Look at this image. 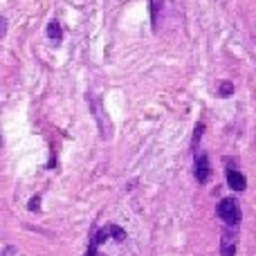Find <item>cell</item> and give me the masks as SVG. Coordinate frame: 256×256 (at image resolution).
<instances>
[{
	"mask_svg": "<svg viewBox=\"0 0 256 256\" xmlns=\"http://www.w3.org/2000/svg\"><path fill=\"white\" fill-rule=\"evenodd\" d=\"M238 227H227L220 234V256H236V248H238Z\"/></svg>",
	"mask_w": 256,
	"mask_h": 256,
	"instance_id": "obj_3",
	"label": "cell"
},
{
	"mask_svg": "<svg viewBox=\"0 0 256 256\" xmlns=\"http://www.w3.org/2000/svg\"><path fill=\"white\" fill-rule=\"evenodd\" d=\"M216 214L227 227H238L243 220V214H240V204L236 198H222L216 207Z\"/></svg>",
	"mask_w": 256,
	"mask_h": 256,
	"instance_id": "obj_2",
	"label": "cell"
},
{
	"mask_svg": "<svg viewBox=\"0 0 256 256\" xmlns=\"http://www.w3.org/2000/svg\"><path fill=\"white\" fill-rule=\"evenodd\" d=\"M162 4L164 0H150V20H153V30H158V20L162 14Z\"/></svg>",
	"mask_w": 256,
	"mask_h": 256,
	"instance_id": "obj_6",
	"label": "cell"
},
{
	"mask_svg": "<svg viewBox=\"0 0 256 256\" xmlns=\"http://www.w3.org/2000/svg\"><path fill=\"white\" fill-rule=\"evenodd\" d=\"M106 238H117V240H124L126 238V232L117 225H106L102 230H92L90 234V243H88V252L86 256H97V248L104 243Z\"/></svg>",
	"mask_w": 256,
	"mask_h": 256,
	"instance_id": "obj_1",
	"label": "cell"
},
{
	"mask_svg": "<svg viewBox=\"0 0 256 256\" xmlns=\"http://www.w3.org/2000/svg\"><path fill=\"white\" fill-rule=\"evenodd\" d=\"M48 36L54 40V43H61V25H58V20H50Z\"/></svg>",
	"mask_w": 256,
	"mask_h": 256,
	"instance_id": "obj_7",
	"label": "cell"
},
{
	"mask_svg": "<svg viewBox=\"0 0 256 256\" xmlns=\"http://www.w3.org/2000/svg\"><path fill=\"white\" fill-rule=\"evenodd\" d=\"M38 204H40V198H38V196L30 200V209H32V212H34V209H38Z\"/></svg>",
	"mask_w": 256,
	"mask_h": 256,
	"instance_id": "obj_9",
	"label": "cell"
},
{
	"mask_svg": "<svg viewBox=\"0 0 256 256\" xmlns=\"http://www.w3.org/2000/svg\"><path fill=\"white\" fill-rule=\"evenodd\" d=\"M194 176L198 180V184H207L212 178V164H209L207 153H196L194 158Z\"/></svg>",
	"mask_w": 256,
	"mask_h": 256,
	"instance_id": "obj_5",
	"label": "cell"
},
{
	"mask_svg": "<svg viewBox=\"0 0 256 256\" xmlns=\"http://www.w3.org/2000/svg\"><path fill=\"white\" fill-rule=\"evenodd\" d=\"M232 92H234V84H230V81H222L220 88H218V94H220V97H230Z\"/></svg>",
	"mask_w": 256,
	"mask_h": 256,
	"instance_id": "obj_8",
	"label": "cell"
},
{
	"mask_svg": "<svg viewBox=\"0 0 256 256\" xmlns=\"http://www.w3.org/2000/svg\"><path fill=\"white\" fill-rule=\"evenodd\" d=\"M225 176H227V184H230V189H234V191L248 189V180H245V176L236 168V162H232L230 158H227V162H225Z\"/></svg>",
	"mask_w": 256,
	"mask_h": 256,
	"instance_id": "obj_4",
	"label": "cell"
}]
</instances>
